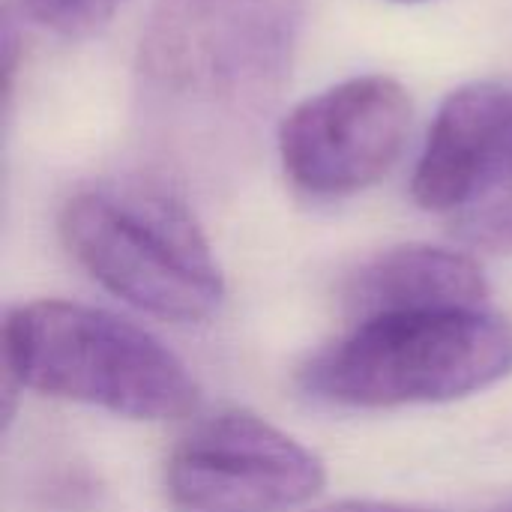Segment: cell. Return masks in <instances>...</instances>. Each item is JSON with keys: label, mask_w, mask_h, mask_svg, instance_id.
I'll use <instances>...</instances> for the list:
<instances>
[{"label": "cell", "mask_w": 512, "mask_h": 512, "mask_svg": "<svg viewBox=\"0 0 512 512\" xmlns=\"http://www.w3.org/2000/svg\"><path fill=\"white\" fill-rule=\"evenodd\" d=\"M303 0H159L135 51L144 129L198 141L258 129L294 63Z\"/></svg>", "instance_id": "6da1fadb"}, {"label": "cell", "mask_w": 512, "mask_h": 512, "mask_svg": "<svg viewBox=\"0 0 512 512\" xmlns=\"http://www.w3.org/2000/svg\"><path fill=\"white\" fill-rule=\"evenodd\" d=\"M3 360L21 387L129 420H177L198 408V384L174 351L81 303L36 300L12 309Z\"/></svg>", "instance_id": "7a4b0ae2"}, {"label": "cell", "mask_w": 512, "mask_h": 512, "mask_svg": "<svg viewBox=\"0 0 512 512\" xmlns=\"http://www.w3.org/2000/svg\"><path fill=\"white\" fill-rule=\"evenodd\" d=\"M69 255L111 294L165 321H201L225 297L213 249L189 207L144 180L75 192L60 213Z\"/></svg>", "instance_id": "3957f363"}, {"label": "cell", "mask_w": 512, "mask_h": 512, "mask_svg": "<svg viewBox=\"0 0 512 512\" xmlns=\"http://www.w3.org/2000/svg\"><path fill=\"white\" fill-rule=\"evenodd\" d=\"M510 372V321L486 309L408 312L357 321L303 369V387L342 408H405L474 396Z\"/></svg>", "instance_id": "277c9868"}, {"label": "cell", "mask_w": 512, "mask_h": 512, "mask_svg": "<svg viewBox=\"0 0 512 512\" xmlns=\"http://www.w3.org/2000/svg\"><path fill=\"white\" fill-rule=\"evenodd\" d=\"M324 483L327 468L309 447L249 411L207 417L165 465L177 512H291Z\"/></svg>", "instance_id": "5b68a950"}, {"label": "cell", "mask_w": 512, "mask_h": 512, "mask_svg": "<svg viewBox=\"0 0 512 512\" xmlns=\"http://www.w3.org/2000/svg\"><path fill=\"white\" fill-rule=\"evenodd\" d=\"M411 129V96L390 75H357L306 102L279 126V156L297 189L345 198L378 183Z\"/></svg>", "instance_id": "8992f818"}, {"label": "cell", "mask_w": 512, "mask_h": 512, "mask_svg": "<svg viewBox=\"0 0 512 512\" xmlns=\"http://www.w3.org/2000/svg\"><path fill=\"white\" fill-rule=\"evenodd\" d=\"M512 162V84L480 81L453 90L423 147L411 192L432 213L462 216Z\"/></svg>", "instance_id": "52a82bcc"}, {"label": "cell", "mask_w": 512, "mask_h": 512, "mask_svg": "<svg viewBox=\"0 0 512 512\" xmlns=\"http://www.w3.org/2000/svg\"><path fill=\"white\" fill-rule=\"evenodd\" d=\"M489 282L474 258L441 246H396L369 258L345 288L357 321L408 312L486 309Z\"/></svg>", "instance_id": "ba28073f"}, {"label": "cell", "mask_w": 512, "mask_h": 512, "mask_svg": "<svg viewBox=\"0 0 512 512\" xmlns=\"http://www.w3.org/2000/svg\"><path fill=\"white\" fill-rule=\"evenodd\" d=\"M456 219H459V231L471 243L512 252V162L501 174V180Z\"/></svg>", "instance_id": "9c48e42d"}, {"label": "cell", "mask_w": 512, "mask_h": 512, "mask_svg": "<svg viewBox=\"0 0 512 512\" xmlns=\"http://www.w3.org/2000/svg\"><path fill=\"white\" fill-rule=\"evenodd\" d=\"M126 0H24L27 12L60 36H87L99 30Z\"/></svg>", "instance_id": "30bf717a"}, {"label": "cell", "mask_w": 512, "mask_h": 512, "mask_svg": "<svg viewBox=\"0 0 512 512\" xmlns=\"http://www.w3.org/2000/svg\"><path fill=\"white\" fill-rule=\"evenodd\" d=\"M315 512H432V510H417V507H399V504H378V501H345L336 507Z\"/></svg>", "instance_id": "8fae6325"}]
</instances>
